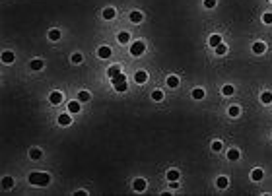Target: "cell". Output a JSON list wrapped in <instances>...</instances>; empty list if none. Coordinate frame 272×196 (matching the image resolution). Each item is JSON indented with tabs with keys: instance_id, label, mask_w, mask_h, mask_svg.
<instances>
[{
	"instance_id": "obj_34",
	"label": "cell",
	"mask_w": 272,
	"mask_h": 196,
	"mask_svg": "<svg viewBox=\"0 0 272 196\" xmlns=\"http://www.w3.org/2000/svg\"><path fill=\"white\" fill-rule=\"evenodd\" d=\"M263 22L264 23H272V14H264L263 16Z\"/></svg>"
},
{
	"instance_id": "obj_28",
	"label": "cell",
	"mask_w": 272,
	"mask_h": 196,
	"mask_svg": "<svg viewBox=\"0 0 272 196\" xmlns=\"http://www.w3.org/2000/svg\"><path fill=\"white\" fill-rule=\"evenodd\" d=\"M226 52H227V47L223 45V43H220V45L216 47V55H220V56H222V55H226Z\"/></svg>"
},
{
	"instance_id": "obj_20",
	"label": "cell",
	"mask_w": 272,
	"mask_h": 196,
	"mask_svg": "<svg viewBox=\"0 0 272 196\" xmlns=\"http://www.w3.org/2000/svg\"><path fill=\"white\" fill-rule=\"evenodd\" d=\"M68 111H70V113H78L80 111V101H70L68 103Z\"/></svg>"
},
{
	"instance_id": "obj_16",
	"label": "cell",
	"mask_w": 272,
	"mask_h": 196,
	"mask_svg": "<svg viewBox=\"0 0 272 196\" xmlns=\"http://www.w3.org/2000/svg\"><path fill=\"white\" fill-rule=\"evenodd\" d=\"M208 43H210V47H218L222 43V37L220 35H210V41H208Z\"/></svg>"
},
{
	"instance_id": "obj_24",
	"label": "cell",
	"mask_w": 272,
	"mask_h": 196,
	"mask_svg": "<svg viewBox=\"0 0 272 196\" xmlns=\"http://www.w3.org/2000/svg\"><path fill=\"white\" fill-rule=\"evenodd\" d=\"M41 155H43V151H41V150H31V151H29V157H31V159H41Z\"/></svg>"
},
{
	"instance_id": "obj_10",
	"label": "cell",
	"mask_w": 272,
	"mask_h": 196,
	"mask_svg": "<svg viewBox=\"0 0 272 196\" xmlns=\"http://www.w3.org/2000/svg\"><path fill=\"white\" fill-rule=\"evenodd\" d=\"M134 80H136V84H144L148 80V74L144 72V70H140V72H136V76H134Z\"/></svg>"
},
{
	"instance_id": "obj_12",
	"label": "cell",
	"mask_w": 272,
	"mask_h": 196,
	"mask_svg": "<svg viewBox=\"0 0 272 196\" xmlns=\"http://www.w3.org/2000/svg\"><path fill=\"white\" fill-rule=\"evenodd\" d=\"M167 181H179V171L177 169H171V171H167Z\"/></svg>"
},
{
	"instance_id": "obj_31",
	"label": "cell",
	"mask_w": 272,
	"mask_h": 196,
	"mask_svg": "<svg viewBox=\"0 0 272 196\" xmlns=\"http://www.w3.org/2000/svg\"><path fill=\"white\" fill-rule=\"evenodd\" d=\"M107 74L113 78V76H117V74H121V70H119V66H111L109 70H107Z\"/></svg>"
},
{
	"instance_id": "obj_26",
	"label": "cell",
	"mask_w": 272,
	"mask_h": 196,
	"mask_svg": "<svg viewBox=\"0 0 272 196\" xmlns=\"http://www.w3.org/2000/svg\"><path fill=\"white\" fill-rule=\"evenodd\" d=\"M227 159H231V161L239 159V151H237V150H229V151H227Z\"/></svg>"
},
{
	"instance_id": "obj_3",
	"label": "cell",
	"mask_w": 272,
	"mask_h": 196,
	"mask_svg": "<svg viewBox=\"0 0 272 196\" xmlns=\"http://www.w3.org/2000/svg\"><path fill=\"white\" fill-rule=\"evenodd\" d=\"M144 51H146V47H144L142 41H136V43H132V47H130V55L132 56H140Z\"/></svg>"
},
{
	"instance_id": "obj_8",
	"label": "cell",
	"mask_w": 272,
	"mask_h": 196,
	"mask_svg": "<svg viewBox=\"0 0 272 196\" xmlns=\"http://www.w3.org/2000/svg\"><path fill=\"white\" fill-rule=\"evenodd\" d=\"M132 187H134V190H138V192H142V190L146 188V181H144V179H136Z\"/></svg>"
},
{
	"instance_id": "obj_14",
	"label": "cell",
	"mask_w": 272,
	"mask_h": 196,
	"mask_svg": "<svg viewBox=\"0 0 272 196\" xmlns=\"http://www.w3.org/2000/svg\"><path fill=\"white\" fill-rule=\"evenodd\" d=\"M2 187L6 188V190H10V188L14 187V179H12V177H4V179H2Z\"/></svg>"
},
{
	"instance_id": "obj_33",
	"label": "cell",
	"mask_w": 272,
	"mask_h": 196,
	"mask_svg": "<svg viewBox=\"0 0 272 196\" xmlns=\"http://www.w3.org/2000/svg\"><path fill=\"white\" fill-rule=\"evenodd\" d=\"M72 62H74V64H80V62H82V55H80V52L72 55Z\"/></svg>"
},
{
	"instance_id": "obj_23",
	"label": "cell",
	"mask_w": 272,
	"mask_h": 196,
	"mask_svg": "<svg viewBox=\"0 0 272 196\" xmlns=\"http://www.w3.org/2000/svg\"><path fill=\"white\" fill-rule=\"evenodd\" d=\"M130 41V35L126 33V31H122V33H119V43H129Z\"/></svg>"
},
{
	"instance_id": "obj_21",
	"label": "cell",
	"mask_w": 272,
	"mask_h": 196,
	"mask_svg": "<svg viewBox=\"0 0 272 196\" xmlns=\"http://www.w3.org/2000/svg\"><path fill=\"white\" fill-rule=\"evenodd\" d=\"M167 86H169V87H177V86H179V78H177V76H169V78H167Z\"/></svg>"
},
{
	"instance_id": "obj_35",
	"label": "cell",
	"mask_w": 272,
	"mask_h": 196,
	"mask_svg": "<svg viewBox=\"0 0 272 196\" xmlns=\"http://www.w3.org/2000/svg\"><path fill=\"white\" fill-rule=\"evenodd\" d=\"M204 6L206 8H214L216 6V0H204Z\"/></svg>"
},
{
	"instance_id": "obj_5",
	"label": "cell",
	"mask_w": 272,
	"mask_h": 196,
	"mask_svg": "<svg viewBox=\"0 0 272 196\" xmlns=\"http://www.w3.org/2000/svg\"><path fill=\"white\" fill-rule=\"evenodd\" d=\"M264 51H266V45L263 43V41H257V43L253 45V52L255 55H263Z\"/></svg>"
},
{
	"instance_id": "obj_30",
	"label": "cell",
	"mask_w": 272,
	"mask_h": 196,
	"mask_svg": "<svg viewBox=\"0 0 272 196\" xmlns=\"http://www.w3.org/2000/svg\"><path fill=\"white\" fill-rule=\"evenodd\" d=\"M152 97H154V101H161V99H163V91H159V89H156V91L152 93Z\"/></svg>"
},
{
	"instance_id": "obj_17",
	"label": "cell",
	"mask_w": 272,
	"mask_h": 196,
	"mask_svg": "<svg viewBox=\"0 0 272 196\" xmlns=\"http://www.w3.org/2000/svg\"><path fill=\"white\" fill-rule=\"evenodd\" d=\"M101 16H103L105 20H113V18H115V10H113V8H105Z\"/></svg>"
},
{
	"instance_id": "obj_4",
	"label": "cell",
	"mask_w": 272,
	"mask_h": 196,
	"mask_svg": "<svg viewBox=\"0 0 272 196\" xmlns=\"http://www.w3.org/2000/svg\"><path fill=\"white\" fill-rule=\"evenodd\" d=\"M58 124H62V126H70V124H72L70 115H68V113H62L60 116H58Z\"/></svg>"
},
{
	"instance_id": "obj_36",
	"label": "cell",
	"mask_w": 272,
	"mask_h": 196,
	"mask_svg": "<svg viewBox=\"0 0 272 196\" xmlns=\"http://www.w3.org/2000/svg\"><path fill=\"white\" fill-rule=\"evenodd\" d=\"M212 150H214V151H220V150H222V142H214V144H212Z\"/></svg>"
},
{
	"instance_id": "obj_32",
	"label": "cell",
	"mask_w": 272,
	"mask_h": 196,
	"mask_svg": "<svg viewBox=\"0 0 272 196\" xmlns=\"http://www.w3.org/2000/svg\"><path fill=\"white\" fill-rule=\"evenodd\" d=\"M222 93H223V95H231V93H233V86H223Z\"/></svg>"
},
{
	"instance_id": "obj_7",
	"label": "cell",
	"mask_w": 272,
	"mask_h": 196,
	"mask_svg": "<svg viewBox=\"0 0 272 196\" xmlns=\"http://www.w3.org/2000/svg\"><path fill=\"white\" fill-rule=\"evenodd\" d=\"M49 99H51V103H53V105H58V103L62 101V93H60V91H53Z\"/></svg>"
},
{
	"instance_id": "obj_2",
	"label": "cell",
	"mask_w": 272,
	"mask_h": 196,
	"mask_svg": "<svg viewBox=\"0 0 272 196\" xmlns=\"http://www.w3.org/2000/svg\"><path fill=\"white\" fill-rule=\"evenodd\" d=\"M113 86H115V89H117L119 93L126 91V78L122 76V74H117V76H113Z\"/></svg>"
},
{
	"instance_id": "obj_6",
	"label": "cell",
	"mask_w": 272,
	"mask_h": 196,
	"mask_svg": "<svg viewBox=\"0 0 272 196\" xmlns=\"http://www.w3.org/2000/svg\"><path fill=\"white\" fill-rule=\"evenodd\" d=\"M14 52H10V51H6V52H2V62H4V64H12V62H14Z\"/></svg>"
},
{
	"instance_id": "obj_25",
	"label": "cell",
	"mask_w": 272,
	"mask_h": 196,
	"mask_svg": "<svg viewBox=\"0 0 272 196\" xmlns=\"http://www.w3.org/2000/svg\"><path fill=\"white\" fill-rule=\"evenodd\" d=\"M239 113H241V109H239L237 105H233V107H229V116H233V119H235V116H239Z\"/></svg>"
},
{
	"instance_id": "obj_29",
	"label": "cell",
	"mask_w": 272,
	"mask_h": 196,
	"mask_svg": "<svg viewBox=\"0 0 272 196\" xmlns=\"http://www.w3.org/2000/svg\"><path fill=\"white\" fill-rule=\"evenodd\" d=\"M216 184H218V187H220V188H227V179L226 177H220V179H218V181H216Z\"/></svg>"
},
{
	"instance_id": "obj_27",
	"label": "cell",
	"mask_w": 272,
	"mask_h": 196,
	"mask_svg": "<svg viewBox=\"0 0 272 196\" xmlns=\"http://www.w3.org/2000/svg\"><path fill=\"white\" fill-rule=\"evenodd\" d=\"M193 97L194 99H202V97H204V89H200V87L193 89Z\"/></svg>"
},
{
	"instance_id": "obj_1",
	"label": "cell",
	"mask_w": 272,
	"mask_h": 196,
	"mask_svg": "<svg viewBox=\"0 0 272 196\" xmlns=\"http://www.w3.org/2000/svg\"><path fill=\"white\" fill-rule=\"evenodd\" d=\"M27 181L33 184V187H47V184L51 183V177L47 173H29V177H27Z\"/></svg>"
},
{
	"instance_id": "obj_13",
	"label": "cell",
	"mask_w": 272,
	"mask_h": 196,
	"mask_svg": "<svg viewBox=\"0 0 272 196\" xmlns=\"http://www.w3.org/2000/svg\"><path fill=\"white\" fill-rule=\"evenodd\" d=\"M129 18H130V22H134V23H140V22H142V14L136 12V10H134V12H130Z\"/></svg>"
},
{
	"instance_id": "obj_22",
	"label": "cell",
	"mask_w": 272,
	"mask_h": 196,
	"mask_svg": "<svg viewBox=\"0 0 272 196\" xmlns=\"http://www.w3.org/2000/svg\"><path fill=\"white\" fill-rule=\"evenodd\" d=\"M49 39L51 41H58V39H60V31H58V29H51L49 31Z\"/></svg>"
},
{
	"instance_id": "obj_9",
	"label": "cell",
	"mask_w": 272,
	"mask_h": 196,
	"mask_svg": "<svg viewBox=\"0 0 272 196\" xmlns=\"http://www.w3.org/2000/svg\"><path fill=\"white\" fill-rule=\"evenodd\" d=\"M97 55H99V58H109L111 56V49L109 47H99Z\"/></svg>"
},
{
	"instance_id": "obj_19",
	"label": "cell",
	"mask_w": 272,
	"mask_h": 196,
	"mask_svg": "<svg viewBox=\"0 0 272 196\" xmlns=\"http://www.w3.org/2000/svg\"><path fill=\"white\" fill-rule=\"evenodd\" d=\"M263 177H264V173L260 171V169H255V171L251 173V179H253V181H260Z\"/></svg>"
},
{
	"instance_id": "obj_11",
	"label": "cell",
	"mask_w": 272,
	"mask_h": 196,
	"mask_svg": "<svg viewBox=\"0 0 272 196\" xmlns=\"http://www.w3.org/2000/svg\"><path fill=\"white\" fill-rule=\"evenodd\" d=\"M89 97H92V95H89V91H86V89L78 93V101H80V103H86V101H89Z\"/></svg>"
},
{
	"instance_id": "obj_15",
	"label": "cell",
	"mask_w": 272,
	"mask_h": 196,
	"mask_svg": "<svg viewBox=\"0 0 272 196\" xmlns=\"http://www.w3.org/2000/svg\"><path fill=\"white\" fill-rule=\"evenodd\" d=\"M260 103H264V105L272 103V93H270V91H264L263 95H260Z\"/></svg>"
},
{
	"instance_id": "obj_18",
	"label": "cell",
	"mask_w": 272,
	"mask_h": 196,
	"mask_svg": "<svg viewBox=\"0 0 272 196\" xmlns=\"http://www.w3.org/2000/svg\"><path fill=\"white\" fill-rule=\"evenodd\" d=\"M43 64H45L43 60L35 58V60H31V70H41V68H43Z\"/></svg>"
}]
</instances>
